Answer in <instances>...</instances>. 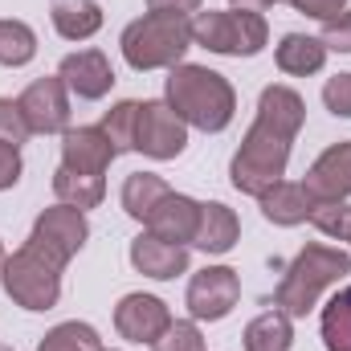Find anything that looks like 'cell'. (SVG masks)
Returning a JSON list of instances; mask_svg holds the SVG:
<instances>
[{
  "label": "cell",
  "mask_w": 351,
  "mask_h": 351,
  "mask_svg": "<svg viewBox=\"0 0 351 351\" xmlns=\"http://www.w3.org/2000/svg\"><path fill=\"white\" fill-rule=\"evenodd\" d=\"M302 123H306V102L298 98V90L278 86V82L265 86L258 98V119L229 164L233 188L245 196H262L269 184H278L286 176L290 147H294Z\"/></svg>",
  "instance_id": "6da1fadb"
},
{
  "label": "cell",
  "mask_w": 351,
  "mask_h": 351,
  "mask_svg": "<svg viewBox=\"0 0 351 351\" xmlns=\"http://www.w3.org/2000/svg\"><path fill=\"white\" fill-rule=\"evenodd\" d=\"M168 106L188 127H200V131L217 135L233 123L237 94H233L225 74H217L208 66H184L180 62L168 74Z\"/></svg>",
  "instance_id": "7a4b0ae2"
},
{
  "label": "cell",
  "mask_w": 351,
  "mask_h": 351,
  "mask_svg": "<svg viewBox=\"0 0 351 351\" xmlns=\"http://www.w3.org/2000/svg\"><path fill=\"white\" fill-rule=\"evenodd\" d=\"M348 274H351V254L311 241V245L298 250L294 262L286 265V274H282V282L274 290V306L286 311L290 319H302L319 302V294L327 286H335L339 278H348Z\"/></svg>",
  "instance_id": "3957f363"
},
{
  "label": "cell",
  "mask_w": 351,
  "mask_h": 351,
  "mask_svg": "<svg viewBox=\"0 0 351 351\" xmlns=\"http://www.w3.org/2000/svg\"><path fill=\"white\" fill-rule=\"evenodd\" d=\"M119 45L131 70H172L192 49V21L168 12H143L123 29Z\"/></svg>",
  "instance_id": "277c9868"
},
{
  "label": "cell",
  "mask_w": 351,
  "mask_h": 351,
  "mask_svg": "<svg viewBox=\"0 0 351 351\" xmlns=\"http://www.w3.org/2000/svg\"><path fill=\"white\" fill-rule=\"evenodd\" d=\"M62 269L66 265L58 258H49L45 250H37L33 241H25L0 269L4 294L25 306V311H53L62 298Z\"/></svg>",
  "instance_id": "5b68a950"
},
{
  "label": "cell",
  "mask_w": 351,
  "mask_h": 351,
  "mask_svg": "<svg viewBox=\"0 0 351 351\" xmlns=\"http://www.w3.org/2000/svg\"><path fill=\"white\" fill-rule=\"evenodd\" d=\"M269 41V25L262 12H196L192 16V45H204L208 53H225V58H258Z\"/></svg>",
  "instance_id": "8992f818"
},
{
  "label": "cell",
  "mask_w": 351,
  "mask_h": 351,
  "mask_svg": "<svg viewBox=\"0 0 351 351\" xmlns=\"http://www.w3.org/2000/svg\"><path fill=\"white\" fill-rule=\"evenodd\" d=\"M86 237H90L86 213H82V208H70V204L45 208V213L33 221V233H29V241H33L37 250H45L49 258H58L62 265H70V258L86 245Z\"/></svg>",
  "instance_id": "52a82bcc"
},
{
  "label": "cell",
  "mask_w": 351,
  "mask_h": 351,
  "mask_svg": "<svg viewBox=\"0 0 351 351\" xmlns=\"http://www.w3.org/2000/svg\"><path fill=\"white\" fill-rule=\"evenodd\" d=\"M241 298V278L229 265H204L188 282V311L196 323H221Z\"/></svg>",
  "instance_id": "ba28073f"
},
{
  "label": "cell",
  "mask_w": 351,
  "mask_h": 351,
  "mask_svg": "<svg viewBox=\"0 0 351 351\" xmlns=\"http://www.w3.org/2000/svg\"><path fill=\"white\" fill-rule=\"evenodd\" d=\"M188 147V123L168 102H139V127H135V152L152 160H176Z\"/></svg>",
  "instance_id": "9c48e42d"
},
{
  "label": "cell",
  "mask_w": 351,
  "mask_h": 351,
  "mask_svg": "<svg viewBox=\"0 0 351 351\" xmlns=\"http://www.w3.org/2000/svg\"><path fill=\"white\" fill-rule=\"evenodd\" d=\"M16 102H21L25 119H29V131H37V135L70 131V94H66V82L58 74L29 82Z\"/></svg>",
  "instance_id": "30bf717a"
},
{
  "label": "cell",
  "mask_w": 351,
  "mask_h": 351,
  "mask_svg": "<svg viewBox=\"0 0 351 351\" xmlns=\"http://www.w3.org/2000/svg\"><path fill=\"white\" fill-rule=\"evenodd\" d=\"M172 327V311L156 294H127L114 306V331L127 343H156Z\"/></svg>",
  "instance_id": "8fae6325"
},
{
  "label": "cell",
  "mask_w": 351,
  "mask_h": 351,
  "mask_svg": "<svg viewBox=\"0 0 351 351\" xmlns=\"http://www.w3.org/2000/svg\"><path fill=\"white\" fill-rule=\"evenodd\" d=\"M58 78L66 82L70 94H78V98H86V102L106 98L110 86H114V70H110V62H106L102 49H78V53L62 58Z\"/></svg>",
  "instance_id": "7c38bea8"
},
{
  "label": "cell",
  "mask_w": 351,
  "mask_h": 351,
  "mask_svg": "<svg viewBox=\"0 0 351 351\" xmlns=\"http://www.w3.org/2000/svg\"><path fill=\"white\" fill-rule=\"evenodd\" d=\"M114 143L102 135V127H70L62 131V168L86 176H106L114 160Z\"/></svg>",
  "instance_id": "4fadbf2b"
},
{
  "label": "cell",
  "mask_w": 351,
  "mask_h": 351,
  "mask_svg": "<svg viewBox=\"0 0 351 351\" xmlns=\"http://www.w3.org/2000/svg\"><path fill=\"white\" fill-rule=\"evenodd\" d=\"M306 192L315 200H348L351 196V139L331 143L306 172Z\"/></svg>",
  "instance_id": "5bb4252c"
},
{
  "label": "cell",
  "mask_w": 351,
  "mask_h": 351,
  "mask_svg": "<svg viewBox=\"0 0 351 351\" xmlns=\"http://www.w3.org/2000/svg\"><path fill=\"white\" fill-rule=\"evenodd\" d=\"M131 265L143 274V278H156V282H168V278H180L188 269V245H176V241H164L156 233H139L131 241Z\"/></svg>",
  "instance_id": "9a60e30c"
},
{
  "label": "cell",
  "mask_w": 351,
  "mask_h": 351,
  "mask_svg": "<svg viewBox=\"0 0 351 351\" xmlns=\"http://www.w3.org/2000/svg\"><path fill=\"white\" fill-rule=\"evenodd\" d=\"M237 237H241L237 213H233L229 204H221V200H204V204H200L196 233H192V245L204 250V254H213V258H221V254H229V250L237 245Z\"/></svg>",
  "instance_id": "2e32d148"
},
{
  "label": "cell",
  "mask_w": 351,
  "mask_h": 351,
  "mask_svg": "<svg viewBox=\"0 0 351 351\" xmlns=\"http://www.w3.org/2000/svg\"><path fill=\"white\" fill-rule=\"evenodd\" d=\"M196 221H200V200H192L184 192H168L156 204V213L147 217V233L176 241V245H188L192 233H196Z\"/></svg>",
  "instance_id": "e0dca14e"
},
{
  "label": "cell",
  "mask_w": 351,
  "mask_h": 351,
  "mask_svg": "<svg viewBox=\"0 0 351 351\" xmlns=\"http://www.w3.org/2000/svg\"><path fill=\"white\" fill-rule=\"evenodd\" d=\"M258 204H262V217L269 221V225L290 229V225L311 221V204H315V196L306 192V184L278 180V184H269L262 196H258Z\"/></svg>",
  "instance_id": "ac0fdd59"
},
{
  "label": "cell",
  "mask_w": 351,
  "mask_h": 351,
  "mask_svg": "<svg viewBox=\"0 0 351 351\" xmlns=\"http://www.w3.org/2000/svg\"><path fill=\"white\" fill-rule=\"evenodd\" d=\"M327 62V45L319 37H306V33H286L282 45H278V70L290 74V78H306V74H319Z\"/></svg>",
  "instance_id": "d6986e66"
},
{
  "label": "cell",
  "mask_w": 351,
  "mask_h": 351,
  "mask_svg": "<svg viewBox=\"0 0 351 351\" xmlns=\"http://www.w3.org/2000/svg\"><path fill=\"white\" fill-rule=\"evenodd\" d=\"M49 21L66 41H86L102 29V8L94 0H53Z\"/></svg>",
  "instance_id": "ffe728a7"
},
{
  "label": "cell",
  "mask_w": 351,
  "mask_h": 351,
  "mask_svg": "<svg viewBox=\"0 0 351 351\" xmlns=\"http://www.w3.org/2000/svg\"><path fill=\"white\" fill-rule=\"evenodd\" d=\"M168 192H172V188H168V180H164V176H156V172H131L127 180H123V213L147 225V217L156 213V204H160Z\"/></svg>",
  "instance_id": "44dd1931"
},
{
  "label": "cell",
  "mask_w": 351,
  "mask_h": 351,
  "mask_svg": "<svg viewBox=\"0 0 351 351\" xmlns=\"http://www.w3.org/2000/svg\"><path fill=\"white\" fill-rule=\"evenodd\" d=\"M245 351H290L294 343V327H290V315L286 311H265L258 315L250 327H245Z\"/></svg>",
  "instance_id": "7402d4cb"
},
{
  "label": "cell",
  "mask_w": 351,
  "mask_h": 351,
  "mask_svg": "<svg viewBox=\"0 0 351 351\" xmlns=\"http://www.w3.org/2000/svg\"><path fill=\"white\" fill-rule=\"evenodd\" d=\"M53 192L62 204L70 208H98L102 196H106V180L102 176H86V172H70V168H58L53 172Z\"/></svg>",
  "instance_id": "603a6c76"
},
{
  "label": "cell",
  "mask_w": 351,
  "mask_h": 351,
  "mask_svg": "<svg viewBox=\"0 0 351 351\" xmlns=\"http://www.w3.org/2000/svg\"><path fill=\"white\" fill-rule=\"evenodd\" d=\"M323 348L351 351V286H343L327 306H323Z\"/></svg>",
  "instance_id": "cb8c5ba5"
},
{
  "label": "cell",
  "mask_w": 351,
  "mask_h": 351,
  "mask_svg": "<svg viewBox=\"0 0 351 351\" xmlns=\"http://www.w3.org/2000/svg\"><path fill=\"white\" fill-rule=\"evenodd\" d=\"M37 53V33L16 21V16H4L0 21V66H29Z\"/></svg>",
  "instance_id": "d4e9b609"
},
{
  "label": "cell",
  "mask_w": 351,
  "mask_h": 351,
  "mask_svg": "<svg viewBox=\"0 0 351 351\" xmlns=\"http://www.w3.org/2000/svg\"><path fill=\"white\" fill-rule=\"evenodd\" d=\"M102 135L114 143V152L123 156V152H135V127H139V102H131V98H123V102H114L106 114H102Z\"/></svg>",
  "instance_id": "484cf974"
},
{
  "label": "cell",
  "mask_w": 351,
  "mask_h": 351,
  "mask_svg": "<svg viewBox=\"0 0 351 351\" xmlns=\"http://www.w3.org/2000/svg\"><path fill=\"white\" fill-rule=\"evenodd\" d=\"M37 351H102V339H98V331L90 327V323H58L41 343Z\"/></svg>",
  "instance_id": "4316f807"
},
{
  "label": "cell",
  "mask_w": 351,
  "mask_h": 351,
  "mask_svg": "<svg viewBox=\"0 0 351 351\" xmlns=\"http://www.w3.org/2000/svg\"><path fill=\"white\" fill-rule=\"evenodd\" d=\"M311 225H315L319 233H327V237L348 241V233H351L348 200H315V204H311Z\"/></svg>",
  "instance_id": "83f0119b"
},
{
  "label": "cell",
  "mask_w": 351,
  "mask_h": 351,
  "mask_svg": "<svg viewBox=\"0 0 351 351\" xmlns=\"http://www.w3.org/2000/svg\"><path fill=\"white\" fill-rule=\"evenodd\" d=\"M156 351H204V335L192 319H172V327L152 343Z\"/></svg>",
  "instance_id": "f1b7e54d"
},
{
  "label": "cell",
  "mask_w": 351,
  "mask_h": 351,
  "mask_svg": "<svg viewBox=\"0 0 351 351\" xmlns=\"http://www.w3.org/2000/svg\"><path fill=\"white\" fill-rule=\"evenodd\" d=\"M29 135H33V131H29V119H25L21 102H16V98H0V143L21 147Z\"/></svg>",
  "instance_id": "f546056e"
},
{
  "label": "cell",
  "mask_w": 351,
  "mask_h": 351,
  "mask_svg": "<svg viewBox=\"0 0 351 351\" xmlns=\"http://www.w3.org/2000/svg\"><path fill=\"white\" fill-rule=\"evenodd\" d=\"M323 106H327L335 119H351V74L327 78V86H323Z\"/></svg>",
  "instance_id": "4dcf8cb0"
},
{
  "label": "cell",
  "mask_w": 351,
  "mask_h": 351,
  "mask_svg": "<svg viewBox=\"0 0 351 351\" xmlns=\"http://www.w3.org/2000/svg\"><path fill=\"white\" fill-rule=\"evenodd\" d=\"M323 45H327V53L335 49V53H351V8H343L335 21H327L323 25V37H319Z\"/></svg>",
  "instance_id": "1f68e13d"
},
{
  "label": "cell",
  "mask_w": 351,
  "mask_h": 351,
  "mask_svg": "<svg viewBox=\"0 0 351 351\" xmlns=\"http://www.w3.org/2000/svg\"><path fill=\"white\" fill-rule=\"evenodd\" d=\"M290 4H294L298 12H306V16L323 21V25H327V21H335V16L348 8V0H290Z\"/></svg>",
  "instance_id": "d6a6232c"
},
{
  "label": "cell",
  "mask_w": 351,
  "mask_h": 351,
  "mask_svg": "<svg viewBox=\"0 0 351 351\" xmlns=\"http://www.w3.org/2000/svg\"><path fill=\"white\" fill-rule=\"evenodd\" d=\"M16 180H21V147L0 143V192H4V188H12Z\"/></svg>",
  "instance_id": "836d02e7"
},
{
  "label": "cell",
  "mask_w": 351,
  "mask_h": 351,
  "mask_svg": "<svg viewBox=\"0 0 351 351\" xmlns=\"http://www.w3.org/2000/svg\"><path fill=\"white\" fill-rule=\"evenodd\" d=\"M196 8L200 0H147V12H168V16H188Z\"/></svg>",
  "instance_id": "e575fe53"
},
{
  "label": "cell",
  "mask_w": 351,
  "mask_h": 351,
  "mask_svg": "<svg viewBox=\"0 0 351 351\" xmlns=\"http://www.w3.org/2000/svg\"><path fill=\"white\" fill-rule=\"evenodd\" d=\"M229 4H233V8H241V12H265L274 0H229Z\"/></svg>",
  "instance_id": "d590c367"
},
{
  "label": "cell",
  "mask_w": 351,
  "mask_h": 351,
  "mask_svg": "<svg viewBox=\"0 0 351 351\" xmlns=\"http://www.w3.org/2000/svg\"><path fill=\"white\" fill-rule=\"evenodd\" d=\"M4 262H8V254H4V245H0V269H4Z\"/></svg>",
  "instance_id": "8d00e7d4"
},
{
  "label": "cell",
  "mask_w": 351,
  "mask_h": 351,
  "mask_svg": "<svg viewBox=\"0 0 351 351\" xmlns=\"http://www.w3.org/2000/svg\"><path fill=\"white\" fill-rule=\"evenodd\" d=\"M0 351H12V348H0Z\"/></svg>",
  "instance_id": "74e56055"
},
{
  "label": "cell",
  "mask_w": 351,
  "mask_h": 351,
  "mask_svg": "<svg viewBox=\"0 0 351 351\" xmlns=\"http://www.w3.org/2000/svg\"><path fill=\"white\" fill-rule=\"evenodd\" d=\"M348 241H351V233H348Z\"/></svg>",
  "instance_id": "f35d334b"
},
{
  "label": "cell",
  "mask_w": 351,
  "mask_h": 351,
  "mask_svg": "<svg viewBox=\"0 0 351 351\" xmlns=\"http://www.w3.org/2000/svg\"><path fill=\"white\" fill-rule=\"evenodd\" d=\"M286 4H290V0H286Z\"/></svg>",
  "instance_id": "ab89813d"
}]
</instances>
